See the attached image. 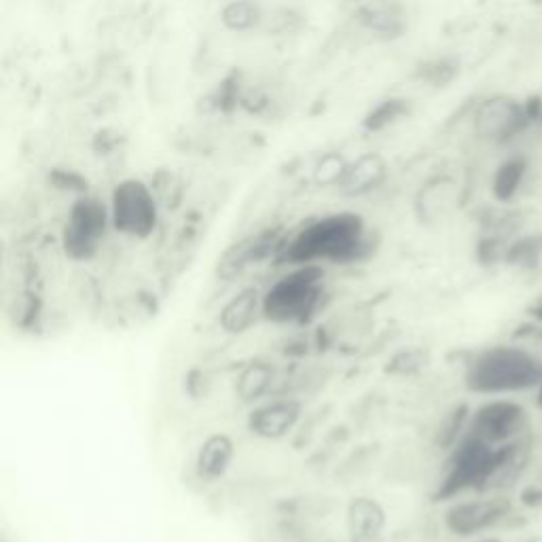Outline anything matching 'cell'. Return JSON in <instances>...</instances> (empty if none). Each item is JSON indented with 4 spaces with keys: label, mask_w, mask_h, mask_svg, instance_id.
Segmentation results:
<instances>
[{
    "label": "cell",
    "mask_w": 542,
    "mask_h": 542,
    "mask_svg": "<svg viewBox=\"0 0 542 542\" xmlns=\"http://www.w3.org/2000/svg\"><path fill=\"white\" fill-rule=\"evenodd\" d=\"M536 403H538V407L542 409V377H540V384H538V392H536Z\"/></svg>",
    "instance_id": "26"
},
{
    "label": "cell",
    "mask_w": 542,
    "mask_h": 542,
    "mask_svg": "<svg viewBox=\"0 0 542 542\" xmlns=\"http://www.w3.org/2000/svg\"><path fill=\"white\" fill-rule=\"evenodd\" d=\"M348 532L352 542H373L386 528V513L373 498H354L348 507Z\"/></svg>",
    "instance_id": "12"
},
{
    "label": "cell",
    "mask_w": 542,
    "mask_h": 542,
    "mask_svg": "<svg viewBox=\"0 0 542 542\" xmlns=\"http://www.w3.org/2000/svg\"><path fill=\"white\" fill-rule=\"evenodd\" d=\"M542 261V233L532 231V233H519L511 240L507 246V252H504V263L511 267H519L532 271L540 265Z\"/></svg>",
    "instance_id": "17"
},
{
    "label": "cell",
    "mask_w": 542,
    "mask_h": 542,
    "mask_svg": "<svg viewBox=\"0 0 542 542\" xmlns=\"http://www.w3.org/2000/svg\"><path fill=\"white\" fill-rule=\"evenodd\" d=\"M513 515V502L507 496L458 502L445 513V528L460 538H471L494 530Z\"/></svg>",
    "instance_id": "9"
},
{
    "label": "cell",
    "mask_w": 542,
    "mask_h": 542,
    "mask_svg": "<svg viewBox=\"0 0 542 542\" xmlns=\"http://www.w3.org/2000/svg\"><path fill=\"white\" fill-rule=\"evenodd\" d=\"M458 70L460 68H458V64L454 60H437V62H432L430 66H426L424 77L428 79V83L443 87V85H447V83H451L456 79Z\"/></svg>",
    "instance_id": "23"
},
{
    "label": "cell",
    "mask_w": 542,
    "mask_h": 542,
    "mask_svg": "<svg viewBox=\"0 0 542 542\" xmlns=\"http://www.w3.org/2000/svg\"><path fill=\"white\" fill-rule=\"evenodd\" d=\"M530 161L526 155H511L496 168L492 178V193L500 204H511L526 183Z\"/></svg>",
    "instance_id": "16"
},
{
    "label": "cell",
    "mask_w": 542,
    "mask_h": 542,
    "mask_svg": "<svg viewBox=\"0 0 542 542\" xmlns=\"http://www.w3.org/2000/svg\"><path fill=\"white\" fill-rule=\"evenodd\" d=\"M113 227L111 208H106L96 197H81L70 208L62 231V248L72 261H92L98 255L106 229Z\"/></svg>",
    "instance_id": "5"
},
{
    "label": "cell",
    "mask_w": 542,
    "mask_h": 542,
    "mask_svg": "<svg viewBox=\"0 0 542 542\" xmlns=\"http://www.w3.org/2000/svg\"><path fill=\"white\" fill-rule=\"evenodd\" d=\"M263 316V295L257 288H242L221 310L219 324L229 335H244Z\"/></svg>",
    "instance_id": "11"
},
{
    "label": "cell",
    "mask_w": 542,
    "mask_h": 542,
    "mask_svg": "<svg viewBox=\"0 0 542 542\" xmlns=\"http://www.w3.org/2000/svg\"><path fill=\"white\" fill-rule=\"evenodd\" d=\"M384 178H386V161L379 155L371 153L358 157L354 164H348V170L343 174L337 187L341 189L343 195L358 197L377 189L384 183Z\"/></svg>",
    "instance_id": "14"
},
{
    "label": "cell",
    "mask_w": 542,
    "mask_h": 542,
    "mask_svg": "<svg viewBox=\"0 0 542 542\" xmlns=\"http://www.w3.org/2000/svg\"><path fill=\"white\" fill-rule=\"evenodd\" d=\"M530 415L515 401H490L471 413L468 420V435H473L494 447L513 443L528 435Z\"/></svg>",
    "instance_id": "8"
},
{
    "label": "cell",
    "mask_w": 542,
    "mask_h": 542,
    "mask_svg": "<svg viewBox=\"0 0 542 542\" xmlns=\"http://www.w3.org/2000/svg\"><path fill=\"white\" fill-rule=\"evenodd\" d=\"M367 248L365 223L356 214H331L301 229L284 246L282 257L291 265L352 263L363 257Z\"/></svg>",
    "instance_id": "1"
},
{
    "label": "cell",
    "mask_w": 542,
    "mask_h": 542,
    "mask_svg": "<svg viewBox=\"0 0 542 542\" xmlns=\"http://www.w3.org/2000/svg\"><path fill=\"white\" fill-rule=\"evenodd\" d=\"M322 295V265H293V269L271 284L263 295V318L278 324L305 322L316 314Z\"/></svg>",
    "instance_id": "3"
},
{
    "label": "cell",
    "mask_w": 542,
    "mask_h": 542,
    "mask_svg": "<svg viewBox=\"0 0 542 542\" xmlns=\"http://www.w3.org/2000/svg\"><path fill=\"white\" fill-rule=\"evenodd\" d=\"M274 244V233H261L257 238H248L236 244L231 250H227L225 257L219 261V276H223L225 280L240 276L248 265L267 257L269 252L274 250Z\"/></svg>",
    "instance_id": "15"
},
{
    "label": "cell",
    "mask_w": 542,
    "mask_h": 542,
    "mask_svg": "<svg viewBox=\"0 0 542 542\" xmlns=\"http://www.w3.org/2000/svg\"><path fill=\"white\" fill-rule=\"evenodd\" d=\"M223 24L231 30H250L259 22V7L252 0H236L223 9Z\"/></svg>",
    "instance_id": "20"
},
{
    "label": "cell",
    "mask_w": 542,
    "mask_h": 542,
    "mask_svg": "<svg viewBox=\"0 0 542 542\" xmlns=\"http://www.w3.org/2000/svg\"><path fill=\"white\" fill-rule=\"evenodd\" d=\"M409 113V106L405 100H386L379 106H375L373 111L365 119V128L371 132H379L392 125L396 119H401L403 115Z\"/></svg>",
    "instance_id": "21"
},
{
    "label": "cell",
    "mask_w": 542,
    "mask_h": 542,
    "mask_svg": "<svg viewBox=\"0 0 542 542\" xmlns=\"http://www.w3.org/2000/svg\"><path fill=\"white\" fill-rule=\"evenodd\" d=\"M475 542H502L498 538H483V540H475Z\"/></svg>",
    "instance_id": "27"
},
{
    "label": "cell",
    "mask_w": 542,
    "mask_h": 542,
    "mask_svg": "<svg viewBox=\"0 0 542 542\" xmlns=\"http://www.w3.org/2000/svg\"><path fill=\"white\" fill-rule=\"evenodd\" d=\"M236 458V445L227 435H210L195 456V471L206 481H216L227 475L229 466Z\"/></svg>",
    "instance_id": "13"
},
{
    "label": "cell",
    "mask_w": 542,
    "mask_h": 542,
    "mask_svg": "<svg viewBox=\"0 0 542 542\" xmlns=\"http://www.w3.org/2000/svg\"><path fill=\"white\" fill-rule=\"evenodd\" d=\"M542 363L519 346L485 348L466 363L464 382L475 394H513L538 388Z\"/></svg>",
    "instance_id": "2"
},
{
    "label": "cell",
    "mask_w": 542,
    "mask_h": 542,
    "mask_svg": "<svg viewBox=\"0 0 542 542\" xmlns=\"http://www.w3.org/2000/svg\"><path fill=\"white\" fill-rule=\"evenodd\" d=\"M530 316L542 324V295L530 305Z\"/></svg>",
    "instance_id": "25"
},
{
    "label": "cell",
    "mask_w": 542,
    "mask_h": 542,
    "mask_svg": "<svg viewBox=\"0 0 542 542\" xmlns=\"http://www.w3.org/2000/svg\"><path fill=\"white\" fill-rule=\"evenodd\" d=\"M348 164L339 155H327L316 168V180L322 185H339L343 174H346Z\"/></svg>",
    "instance_id": "22"
},
{
    "label": "cell",
    "mask_w": 542,
    "mask_h": 542,
    "mask_svg": "<svg viewBox=\"0 0 542 542\" xmlns=\"http://www.w3.org/2000/svg\"><path fill=\"white\" fill-rule=\"evenodd\" d=\"M530 128H532V119H530L526 102H521L513 96L498 94V96L487 98L479 104L475 113L477 136L487 142L500 144V147L515 142Z\"/></svg>",
    "instance_id": "7"
},
{
    "label": "cell",
    "mask_w": 542,
    "mask_h": 542,
    "mask_svg": "<svg viewBox=\"0 0 542 542\" xmlns=\"http://www.w3.org/2000/svg\"><path fill=\"white\" fill-rule=\"evenodd\" d=\"M159 221L153 191L142 180L130 178L119 183L111 200L113 229L134 240H147Z\"/></svg>",
    "instance_id": "6"
},
{
    "label": "cell",
    "mask_w": 542,
    "mask_h": 542,
    "mask_svg": "<svg viewBox=\"0 0 542 542\" xmlns=\"http://www.w3.org/2000/svg\"><path fill=\"white\" fill-rule=\"evenodd\" d=\"M301 420V403L295 399H276L261 403L248 415V428L252 435L267 441L286 437Z\"/></svg>",
    "instance_id": "10"
},
{
    "label": "cell",
    "mask_w": 542,
    "mask_h": 542,
    "mask_svg": "<svg viewBox=\"0 0 542 542\" xmlns=\"http://www.w3.org/2000/svg\"><path fill=\"white\" fill-rule=\"evenodd\" d=\"M274 369L267 363H250L238 377L236 392L244 403H259L271 388Z\"/></svg>",
    "instance_id": "18"
},
{
    "label": "cell",
    "mask_w": 542,
    "mask_h": 542,
    "mask_svg": "<svg viewBox=\"0 0 542 542\" xmlns=\"http://www.w3.org/2000/svg\"><path fill=\"white\" fill-rule=\"evenodd\" d=\"M519 500H521L523 507L540 509L542 507V483H532L528 487H523L521 494H519Z\"/></svg>",
    "instance_id": "24"
},
{
    "label": "cell",
    "mask_w": 542,
    "mask_h": 542,
    "mask_svg": "<svg viewBox=\"0 0 542 542\" xmlns=\"http://www.w3.org/2000/svg\"><path fill=\"white\" fill-rule=\"evenodd\" d=\"M468 420H471V411H468L466 405H460L458 409L451 411L439 428V445L443 449H454L458 441L466 435Z\"/></svg>",
    "instance_id": "19"
},
{
    "label": "cell",
    "mask_w": 542,
    "mask_h": 542,
    "mask_svg": "<svg viewBox=\"0 0 542 542\" xmlns=\"http://www.w3.org/2000/svg\"><path fill=\"white\" fill-rule=\"evenodd\" d=\"M496 449L498 447L466 432L458 445L451 449L445 475L437 492V500H451L471 490L481 492L487 475L492 471Z\"/></svg>",
    "instance_id": "4"
}]
</instances>
